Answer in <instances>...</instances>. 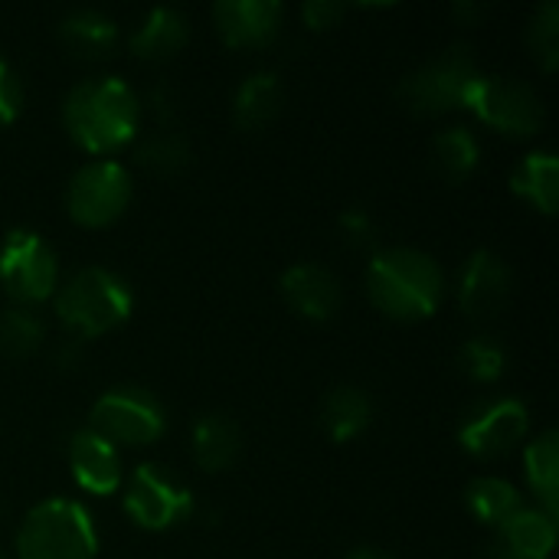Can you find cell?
<instances>
[{
    "mask_svg": "<svg viewBox=\"0 0 559 559\" xmlns=\"http://www.w3.org/2000/svg\"><path fill=\"white\" fill-rule=\"evenodd\" d=\"M69 138L88 154H111L134 141L141 105L131 85L118 75L79 82L62 105Z\"/></svg>",
    "mask_w": 559,
    "mask_h": 559,
    "instance_id": "obj_1",
    "label": "cell"
},
{
    "mask_svg": "<svg viewBox=\"0 0 559 559\" xmlns=\"http://www.w3.org/2000/svg\"><path fill=\"white\" fill-rule=\"evenodd\" d=\"M367 295L393 321L432 318L445 295L442 269L419 249H383L367 265Z\"/></svg>",
    "mask_w": 559,
    "mask_h": 559,
    "instance_id": "obj_2",
    "label": "cell"
},
{
    "mask_svg": "<svg viewBox=\"0 0 559 559\" xmlns=\"http://www.w3.org/2000/svg\"><path fill=\"white\" fill-rule=\"evenodd\" d=\"M56 318L72 341H92L121 328L131 314V288L108 269H82L56 288Z\"/></svg>",
    "mask_w": 559,
    "mask_h": 559,
    "instance_id": "obj_3",
    "label": "cell"
},
{
    "mask_svg": "<svg viewBox=\"0 0 559 559\" xmlns=\"http://www.w3.org/2000/svg\"><path fill=\"white\" fill-rule=\"evenodd\" d=\"M95 521L69 498L36 504L16 531V559H95Z\"/></svg>",
    "mask_w": 559,
    "mask_h": 559,
    "instance_id": "obj_4",
    "label": "cell"
},
{
    "mask_svg": "<svg viewBox=\"0 0 559 559\" xmlns=\"http://www.w3.org/2000/svg\"><path fill=\"white\" fill-rule=\"evenodd\" d=\"M462 108H468L481 124H488L501 134H514V138L537 134L544 124L540 95L521 79L478 72L472 79V85L465 88Z\"/></svg>",
    "mask_w": 559,
    "mask_h": 559,
    "instance_id": "obj_5",
    "label": "cell"
},
{
    "mask_svg": "<svg viewBox=\"0 0 559 559\" xmlns=\"http://www.w3.org/2000/svg\"><path fill=\"white\" fill-rule=\"evenodd\" d=\"M0 285L20 305L49 301L59 288V265L49 242L33 229H10L0 246Z\"/></svg>",
    "mask_w": 559,
    "mask_h": 559,
    "instance_id": "obj_6",
    "label": "cell"
},
{
    "mask_svg": "<svg viewBox=\"0 0 559 559\" xmlns=\"http://www.w3.org/2000/svg\"><path fill=\"white\" fill-rule=\"evenodd\" d=\"M478 75L468 46H452L400 82V98L413 115H445L462 108L465 88Z\"/></svg>",
    "mask_w": 559,
    "mask_h": 559,
    "instance_id": "obj_7",
    "label": "cell"
},
{
    "mask_svg": "<svg viewBox=\"0 0 559 559\" xmlns=\"http://www.w3.org/2000/svg\"><path fill=\"white\" fill-rule=\"evenodd\" d=\"M88 429L111 445H151L164 436L167 416L154 393L141 386H118L95 400Z\"/></svg>",
    "mask_w": 559,
    "mask_h": 559,
    "instance_id": "obj_8",
    "label": "cell"
},
{
    "mask_svg": "<svg viewBox=\"0 0 559 559\" xmlns=\"http://www.w3.org/2000/svg\"><path fill=\"white\" fill-rule=\"evenodd\" d=\"M131 203V177L115 160H92L79 167V174L69 183L66 206L69 216L85 229H105Z\"/></svg>",
    "mask_w": 559,
    "mask_h": 559,
    "instance_id": "obj_9",
    "label": "cell"
},
{
    "mask_svg": "<svg viewBox=\"0 0 559 559\" xmlns=\"http://www.w3.org/2000/svg\"><path fill=\"white\" fill-rule=\"evenodd\" d=\"M193 511V495L170 468L144 462L134 468L124 491V514L144 531H167Z\"/></svg>",
    "mask_w": 559,
    "mask_h": 559,
    "instance_id": "obj_10",
    "label": "cell"
},
{
    "mask_svg": "<svg viewBox=\"0 0 559 559\" xmlns=\"http://www.w3.org/2000/svg\"><path fill=\"white\" fill-rule=\"evenodd\" d=\"M527 406L521 400H488L459 429V442L472 459H501L527 436Z\"/></svg>",
    "mask_w": 559,
    "mask_h": 559,
    "instance_id": "obj_11",
    "label": "cell"
},
{
    "mask_svg": "<svg viewBox=\"0 0 559 559\" xmlns=\"http://www.w3.org/2000/svg\"><path fill=\"white\" fill-rule=\"evenodd\" d=\"M514 275L508 262L488 249L468 255L459 275V305L472 321H495L511 301Z\"/></svg>",
    "mask_w": 559,
    "mask_h": 559,
    "instance_id": "obj_12",
    "label": "cell"
},
{
    "mask_svg": "<svg viewBox=\"0 0 559 559\" xmlns=\"http://www.w3.org/2000/svg\"><path fill=\"white\" fill-rule=\"evenodd\" d=\"M282 16L285 10L275 0H219L213 7L216 33L229 49H259L272 43Z\"/></svg>",
    "mask_w": 559,
    "mask_h": 559,
    "instance_id": "obj_13",
    "label": "cell"
},
{
    "mask_svg": "<svg viewBox=\"0 0 559 559\" xmlns=\"http://www.w3.org/2000/svg\"><path fill=\"white\" fill-rule=\"evenodd\" d=\"M557 547V518L540 508H521L495 531L491 559H550Z\"/></svg>",
    "mask_w": 559,
    "mask_h": 559,
    "instance_id": "obj_14",
    "label": "cell"
},
{
    "mask_svg": "<svg viewBox=\"0 0 559 559\" xmlns=\"http://www.w3.org/2000/svg\"><path fill=\"white\" fill-rule=\"evenodd\" d=\"M69 468L79 488L98 498L115 495L121 485V459L115 445L92 429H82L69 439Z\"/></svg>",
    "mask_w": 559,
    "mask_h": 559,
    "instance_id": "obj_15",
    "label": "cell"
},
{
    "mask_svg": "<svg viewBox=\"0 0 559 559\" xmlns=\"http://www.w3.org/2000/svg\"><path fill=\"white\" fill-rule=\"evenodd\" d=\"M282 295L292 311H298L308 321H331L341 308V285L337 278L311 262L292 265L282 275Z\"/></svg>",
    "mask_w": 559,
    "mask_h": 559,
    "instance_id": "obj_16",
    "label": "cell"
},
{
    "mask_svg": "<svg viewBox=\"0 0 559 559\" xmlns=\"http://www.w3.org/2000/svg\"><path fill=\"white\" fill-rule=\"evenodd\" d=\"M190 39L187 16L174 7H154L131 36V52L144 62H164L177 56Z\"/></svg>",
    "mask_w": 559,
    "mask_h": 559,
    "instance_id": "obj_17",
    "label": "cell"
},
{
    "mask_svg": "<svg viewBox=\"0 0 559 559\" xmlns=\"http://www.w3.org/2000/svg\"><path fill=\"white\" fill-rule=\"evenodd\" d=\"M239 426L229 416L206 413L193 426V462L210 475L226 472L239 459Z\"/></svg>",
    "mask_w": 559,
    "mask_h": 559,
    "instance_id": "obj_18",
    "label": "cell"
},
{
    "mask_svg": "<svg viewBox=\"0 0 559 559\" xmlns=\"http://www.w3.org/2000/svg\"><path fill=\"white\" fill-rule=\"evenodd\" d=\"M59 39L75 59H105L118 43V26L98 10H75L59 23Z\"/></svg>",
    "mask_w": 559,
    "mask_h": 559,
    "instance_id": "obj_19",
    "label": "cell"
},
{
    "mask_svg": "<svg viewBox=\"0 0 559 559\" xmlns=\"http://www.w3.org/2000/svg\"><path fill=\"white\" fill-rule=\"evenodd\" d=\"M511 187L521 200H527L544 216H554L559 203V160L550 151L527 154L511 177Z\"/></svg>",
    "mask_w": 559,
    "mask_h": 559,
    "instance_id": "obj_20",
    "label": "cell"
},
{
    "mask_svg": "<svg viewBox=\"0 0 559 559\" xmlns=\"http://www.w3.org/2000/svg\"><path fill=\"white\" fill-rule=\"evenodd\" d=\"M282 82L275 72H252L233 98V118L242 131H262L282 111Z\"/></svg>",
    "mask_w": 559,
    "mask_h": 559,
    "instance_id": "obj_21",
    "label": "cell"
},
{
    "mask_svg": "<svg viewBox=\"0 0 559 559\" xmlns=\"http://www.w3.org/2000/svg\"><path fill=\"white\" fill-rule=\"evenodd\" d=\"M524 468H527V485L534 498H540V511L557 518L559 511V439L557 432L537 436L527 452H524Z\"/></svg>",
    "mask_w": 559,
    "mask_h": 559,
    "instance_id": "obj_22",
    "label": "cell"
},
{
    "mask_svg": "<svg viewBox=\"0 0 559 559\" xmlns=\"http://www.w3.org/2000/svg\"><path fill=\"white\" fill-rule=\"evenodd\" d=\"M370 416H373V406H370V396L364 390L337 386L324 400L321 426L328 429V436L334 442H350V439H357L370 426Z\"/></svg>",
    "mask_w": 559,
    "mask_h": 559,
    "instance_id": "obj_23",
    "label": "cell"
},
{
    "mask_svg": "<svg viewBox=\"0 0 559 559\" xmlns=\"http://www.w3.org/2000/svg\"><path fill=\"white\" fill-rule=\"evenodd\" d=\"M465 504L472 511V518L485 527H501L504 521H511L521 508H524V498L521 491L504 481V478H478L468 485L465 491Z\"/></svg>",
    "mask_w": 559,
    "mask_h": 559,
    "instance_id": "obj_24",
    "label": "cell"
},
{
    "mask_svg": "<svg viewBox=\"0 0 559 559\" xmlns=\"http://www.w3.org/2000/svg\"><path fill=\"white\" fill-rule=\"evenodd\" d=\"M432 157H436V167L449 180H465L475 174V167L481 160V147L468 128H445L432 141Z\"/></svg>",
    "mask_w": 559,
    "mask_h": 559,
    "instance_id": "obj_25",
    "label": "cell"
},
{
    "mask_svg": "<svg viewBox=\"0 0 559 559\" xmlns=\"http://www.w3.org/2000/svg\"><path fill=\"white\" fill-rule=\"evenodd\" d=\"M39 344H43V321L33 311L13 308L0 314V357L23 360L36 354Z\"/></svg>",
    "mask_w": 559,
    "mask_h": 559,
    "instance_id": "obj_26",
    "label": "cell"
},
{
    "mask_svg": "<svg viewBox=\"0 0 559 559\" xmlns=\"http://www.w3.org/2000/svg\"><path fill=\"white\" fill-rule=\"evenodd\" d=\"M138 164L154 174H177L190 164V144L174 131H157L144 138L134 151Z\"/></svg>",
    "mask_w": 559,
    "mask_h": 559,
    "instance_id": "obj_27",
    "label": "cell"
},
{
    "mask_svg": "<svg viewBox=\"0 0 559 559\" xmlns=\"http://www.w3.org/2000/svg\"><path fill=\"white\" fill-rule=\"evenodd\" d=\"M459 367L475 383H498L504 377V370H508V354L491 337H472L459 350Z\"/></svg>",
    "mask_w": 559,
    "mask_h": 559,
    "instance_id": "obj_28",
    "label": "cell"
},
{
    "mask_svg": "<svg viewBox=\"0 0 559 559\" xmlns=\"http://www.w3.org/2000/svg\"><path fill=\"white\" fill-rule=\"evenodd\" d=\"M527 46L531 56L540 62L544 72H557L559 66V3L547 0L527 26Z\"/></svg>",
    "mask_w": 559,
    "mask_h": 559,
    "instance_id": "obj_29",
    "label": "cell"
},
{
    "mask_svg": "<svg viewBox=\"0 0 559 559\" xmlns=\"http://www.w3.org/2000/svg\"><path fill=\"white\" fill-rule=\"evenodd\" d=\"M20 111H23V85L16 72L0 59V124L16 121Z\"/></svg>",
    "mask_w": 559,
    "mask_h": 559,
    "instance_id": "obj_30",
    "label": "cell"
},
{
    "mask_svg": "<svg viewBox=\"0 0 559 559\" xmlns=\"http://www.w3.org/2000/svg\"><path fill=\"white\" fill-rule=\"evenodd\" d=\"M344 13H347V7L337 3V0H308L301 7V16H305V23L311 29H331V26H337Z\"/></svg>",
    "mask_w": 559,
    "mask_h": 559,
    "instance_id": "obj_31",
    "label": "cell"
},
{
    "mask_svg": "<svg viewBox=\"0 0 559 559\" xmlns=\"http://www.w3.org/2000/svg\"><path fill=\"white\" fill-rule=\"evenodd\" d=\"M341 236L350 246H370L373 242V219L364 210H347L341 216Z\"/></svg>",
    "mask_w": 559,
    "mask_h": 559,
    "instance_id": "obj_32",
    "label": "cell"
},
{
    "mask_svg": "<svg viewBox=\"0 0 559 559\" xmlns=\"http://www.w3.org/2000/svg\"><path fill=\"white\" fill-rule=\"evenodd\" d=\"M170 102H174V98H170V92H164V88H157V92H154V105H157V115H160V118H170V111H174V108H170Z\"/></svg>",
    "mask_w": 559,
    "mask_h": 559,
    "instance_id": "obj_33",
    "label": "cell"
},
{
    "mask_svg": "<svg viewBox=\"0 0 559 559\" xmlns=\"http://www.w3.org/2000/svg\"><path fill=\"white\" fill-rule=\"evenodd\" d=\"M452 13H455L459 20H475V16H481V10H478L475 3H468V0L455 3V7H452Z\"/></svg>",
    "mask_w": 559,
    "mask_h": 559,
    "instance_id": "obj_34",
    "label": "cell"
},
{
    "mask_svg": "<svg viewBox=\"0 0 559 559\" xmlns=\"http://www.w3.org/2000/svg\"><path fill=\"white\" fill-rule=\"evenodd\" d=\"M347 559H393V557H386L383 550H373V547H360V550H354Z\"/></svg>",
    "mask_w": 559,
    "mask_h": 559,
    "instance_id": "obj_35",
    "label": "cell"
},
{
    "mask_svg": "<svg viewBox=\"0 0 559 559\" xmlns=\"http://www.w3.org/2000/svg\"><path fill=\"white\" fill-rule=\"evenodd\" d=\"M0 559H3V554H0Z\"/></svg>",
    "mask_w": 559,
    "mask_h": 559,
    "instance_id": "obj_36",
    "label": "cell"
}]
</instances>
